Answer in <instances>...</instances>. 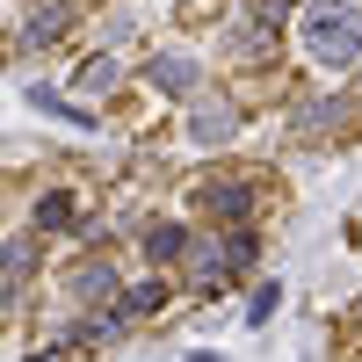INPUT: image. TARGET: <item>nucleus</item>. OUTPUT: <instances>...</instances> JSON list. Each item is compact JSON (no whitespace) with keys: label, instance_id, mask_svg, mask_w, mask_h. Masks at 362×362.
I'll return each instance as SVG.
<instances>
[{"label":"nucleus","instance_id":"12","mask_svg":"<svg viewBox=\"0 0 362 362\" xmlns=\"http://www.w3.org/2000/svg\"><path fill=\"white\" fill-rule=\"evenodd\" d=\"M276 305H283V290H276V283H261V290L247 297V326H254V334H261L268 319H276Z\"/></svg>","mask_w":362,"mask_h":362},{"label":"nucleus","instance_id":"3","mask_svg":"<svg viewBox=\"0 0 362 362\" xmlns=\"http://www.w3.org/2000/svg\"><path fill=\"white\" fill-rule=\"evenodd\" d=\"M160 305H167V283H138V290H124V297H116L109 326H138L145 312H160Z\"/></svg>","mask_w":362,"mask_h":362},{"label":"nucleus","instance_id":"1","mask_svg":"<svg viewBox=\"0 0 362 362\" xmlns=\"http://www.w3.org/2000/svg\"><path fill=\"white\" fill-rule=\"evenodd\" d=\"M305 51L319 58V66H355V58H362V22H355V8L319 0V8L305 15Z\"/></svg>","mask_w":362,"mask_h":362},{"label":"nucleus","instance_id":"18","mask_svg":"<svg viewBox=\"0 0 362 362\" xmlns=\"http://www.w3.org/2000/svg\"><path fill=\"white\" fill-rule=\"evenodd\" d=\"M37 362H66V355H58V348H51V355H37Z\"/></svg>","mask_w":362,"mask_h":362},{"label":"nucleus","instance_id":"10","mask_svg":"<svg viewBox=\"0 0 362 362\" xmlns=\"http://www.w3.org/2000/svg\"><path fill=\"white\" fill-rule=\"evenodd\" d=\"M116 87V58H87L80 66V95H109Z\"/></svg>","mask_w":362,"mask_h":362},{"label":"nucleus","instance_id":"2","mask_svg":"<svg viewBox=\"0 0 362 362\" xmlns=\"http://www.w3.org/2000/svg\"><path fill=\"white\" fill-rule=\"evenodd\" d=\"M218 218H232V225H247L254 218V181H210V189H196Z\"/></svg>","mask_w":362,"mask_h":362},{"label":"nucleus","instance_id":"6","mask_svg":"<svg viewBox=\"0 0 362 362\" xmlns=\"http://www.w3.org/2000/svg\"><path fill=\"white\" fill-rule=\"evenodd\" d=\"M29 109H44V116H66V124H80V131H95V116H87V109H73V102H58L51 87H29Z\"/></svg>","mask_w":362,"mask_h":362},{"label":"nucleus","instance_id":"7","mask_svg":"<svg viewBox=\"0 0 362 362\" xmlns=\"http://www.w3.org/2000/svg\"><path fill=\"white\" fill-rule=\"evenodd\" d=\"M334 124H348V102H312L305 116H297V131H305V138H319V131H334Z\"/></svg>","mask_w":362,"mask_h":362},{"label":"nucleus","instance_id":"14","mask_svg":"<svg viewBox=\"0 0 362 362\" xmlns=\"http://www.w3.org/2000/svg\"><path fill=\"white\" fill-rule=\"evenodd\" d=\"M22 268H29V239H8V305L22 297Z\"/></svg>","mask_w":362,"mask_h":362},{"label":"nucleus","instance_id":"9","mask_svg":"<svg viewBox=\"0 0 362 362\" xmlns=\"http://www.w3.org/2000/svg\"><path fill=\"white\" fill-rule=\"evenodd\" d=\"M181 247H189V232H181V225H153V232H145V254H153V261H174Z\"/></svg>","mask_w":362,"mask_h":362},{"label":"nucleus","instance_id":"17","mask_svg":"<svg viewBox=\"0 0 362 362\" xmlns=\"http://www.w3.org/2000/svg\"><path fill=\"white\" fill-rule=\"evenodd\" d=\"M189 362H225V355H189Z\"/></svg>","mask_w":362,"mask_h":362},{"label":"nucleus","instance_id":"16","mask_svg":"<svg viewBox=\"0 0 362 362\" xmlns=\"http://www.w3.org/2000/svg\"><path fill=\"white\" fill-rule=\"evenodd\" d=\"M254 15H261V29H276V22L290 15V0H261V8H254Z\"/></svg>","mask_w":362,"mask_h":362},{"label":"nucleus","instance_id":"13","mask_svg":"<svg viewBox=\"0 0 362 362\" xmlns=\"http://www.w3.org/2000/svg\"><path fill=\"white\" fill-rule=\"evenodd\" d=\"M37 225H44V232H58V225H73V196H66V189H51V196L37 203Z\"/></svg>","mask_w":362,"mask_h":362},{"label":"nucleus","instance_id":"15","mask_svg":"<svg viewBox=\"0 0 362 362\" xmlns=\"http://www.w3.org/2000/svg\"><path fill=\"white\" fill-rule=\"evenodd\" d=\"M225 124H232V109H225V102L196 109V138H225Z\"/></svg>","mask_w":362,"mask_h":362},{"label":"nucleus","instance_id":"4","mask_svg":"<svg viewBox=\"0 0 362 362\" xmlns=\"http://www.w3.org/2000/svg\"><path fill=\"white\" fill-rule=\"evenodd\" d=\"M145 73H153V87H160V95H189V87H196V66H189L181 51H160Z\"/></svg>","mask_w":362,"mask_h":362},{"label":"nucleus","instance_id":"11","mask_svg":"<svg viewBox=\"0 0 362 362\" xmlns=\"http://www.w3.org/2000/svg\"><path fill=\"white\" fill-rule=\"evenodd\" d=\"M218 247H225V261H232V268H254V261H261V239H254L247 225H239L232 239H218Z\"/></svg>","mask_w":362,"mask_h":362},{"label":"nucleus","instance_id":"5","mask_svg":"<svg viewBox=\"0 0 362 362\" xmlns=\"http://www.w3.org/2000/svg\"><path fill=\"white\" fill-rule=\"evenodd\" d=\"M66 22H73L66 8H37V22L22 29V44H29V51H44V44H58V37H66Z\"/></svg>","mask_w":362,"mask_h":362},{"label":"nucleus","instance_id":"8","mask_svg":"<svg viewBox=\"0 0 362 362\" xmlns=\"http://www.w3.org/2000/svg\"><path fill=\"white\" fill-rule=\"evenodd\" d=\"M73 297H80V305H95V297H116V276H109L102 261H95V268H80V276H73Z\"/></svg>","mask_w":362,"mask_h":362}]
</instances>
